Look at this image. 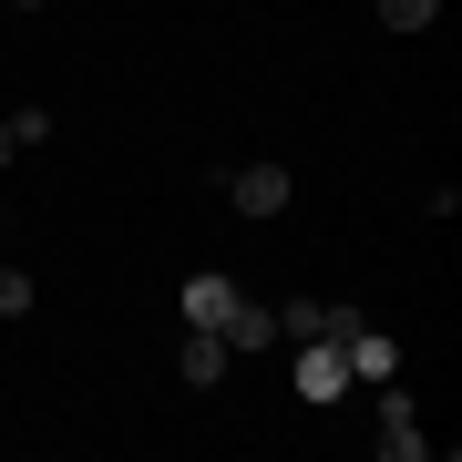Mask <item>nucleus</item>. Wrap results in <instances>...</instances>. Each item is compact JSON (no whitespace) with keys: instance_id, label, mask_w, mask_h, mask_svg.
I'll use <instances>...</instances> for the list:
<instances>
[{"instance_id":"nucleus-13","label":"nucleus","mask_w":462,"mask_h":462,"mask_svg":"<svg viewBox=\"0 0 462 462\" xmlns=\"http://www.w3.org/2000/svg\"><path fill=\"white\" fill-rule=\"evenodd\" d=\"M21 11H42V0H21Z\"/></svg>"},{"instance_id":"nucleus-1","label":"nucleus","mask_w":462,"mask_h":462,"mask_svg":"<svg viewBox=\"0 0 462 462\" xmlns=\"http://www.w3.org/2000/svg\"><path fill=\"white\" fill-rule=\"evenodd\" d=\"M370 452H380V462H421V452H431V431H421V411H411L401 380H380V401H370Z\"/></svg>"},{"instance_id":"nucleus-10","label":"nucleus","mask_w":462,"mask_h":462,"mask_svg":"<svg viewBox=\"0 0 462 462\" xmlns=\"http://www.w3.org/2000/svg\"><path fill=\"white\" fill-rule=\"evenodd\" d=\"M0 124H11V144H21V154L51 144V114H42V103H21V114H0Z\"/></svg>"},{"instance_id":"nucleus-6","label":"nucleus","mask_w":462,"mask_h":462,"mask_svg":"<svg viewBox=\"0 0 462 462\" xmlns=\"http://www.w3.org/2000/svg\"><path fill=\"white\" fill-rule=\"evenodd\" d=\"M226 319H236V278L196 267V278H185V329H226Z\"/></svg>"},{"instance_id":"nucleus-3","label":"nucleus","mask_w":462,"mask_h":462,"mask_svg":"<svg viewBox=\"0 0 462 462\" xmlns=\"http://www.w3.org/2000/svg\"><path fill=\"white\" fill-rule=\"evenodd\" d=\"M298 401H339L349 391V360H339V339H298Z\"/></svg>"},{"instance_id":"nucleus-9","label":"nucleus","mask_w":462,"mask_h":462,"mask_svg":"<svg viewBox=\"0 0 462 462\" xmlns=\"http://www.w3.org/2000/svg\"><path fill=\"white\" fill-rule=\"evenodd\" d=\"M370 11H380V32L411 42V32H431V21H442V0H370Z\"/></svg>"},{"instance_id":"nucleus-4","label":"nucleus","mask_w":462,"mask_h":462,"mask_svg":"<svg viewBox=\"0 0 462 462\" xmlns=\"http://www.w3.org/2000/svg\"><path fill=\"white\" fill-rule=\"evenodd\" d=\"M339 360H349V380H370V391H380V380H401V349L380 339L370 319H360V329H339Z\"/></svg>"},{"instance_id":"nucleus-11","label":"nucleus","mask_w":462,"mask_h":462,"mask_svg":"<svg viewBox=\"0 0 462 462\" xmlns=\"http://www.w3.org/2000/svg\"><path fill=\"white\" fill-rule=\"evenodd\" d=\"M0 319H32V278L21 267H0Z\"/></svg>"},{"instance_id":"nucleus-8","label":"nucleus","mask_w":462,"mask_h":462,"mask_svg":"<svg viewBox=\"0 0 462 462\" xmlns=\"http://www.w3.org/2000/svg\"><path fill=\"white\" fill-rule=\"evenodd\" d=\"M226 349H278V309H257V298H236V319L216 329Z\"/></svg>"},{"instance_id":"nucleus-7","label":"nucleus","mask_w":462,"mask_h":462,"mask_svg":"<svg viewBox=\"0 0 462 462\" xmlns=\"http://www.w3.org/2000/svg\"><path fill=\"white\" fill-rule=\"evenodd\" d=\"M226 360H236V349L216 339V329H185V349H175V370H185V391H216V380H226Z\"/></svg>"},{"instance_id":"nucleus-5","label":"nucleus","mask_w":462,"mask_h":462,"mask_svg":"<svg viewBox=\"0 0 462 462\" xmlns=\"http://www.w3.org/2000/svg\"><path fill=\"white\" fill-rule=\"evenodd\" d=\"M339 329H360V309H329V298H288L278 309V339H339Z\"/></svg>"},{"instance_id":"nucleus-2","label":"nucleus","mask_w":462,"mask_h":462,"mask_svg":"<svg viewBox=\"0 0 462 462\" xmlns=\"http://www.w3.org/2000/svg\"><path fill=\"white\" fill-rule=\"evenodd\" d=\"M288 196H298L288 165H236V175H226V206H236V216H288Z\"/></svg>"},{"instance_id":"nucleus-12","label":"nucleus","mask_w":462,"mask_h":462,"mask_svg":"<svg viewBox=\"0 0 462 462\" xmlns=\"http://www.w3.org/2000/svg\"><path fill=\"white\" fill-rule=\"evenodd\" d=\"M11 154H21V144H11V124H0V165H11Z\"/></svg>"}]
</instances>
